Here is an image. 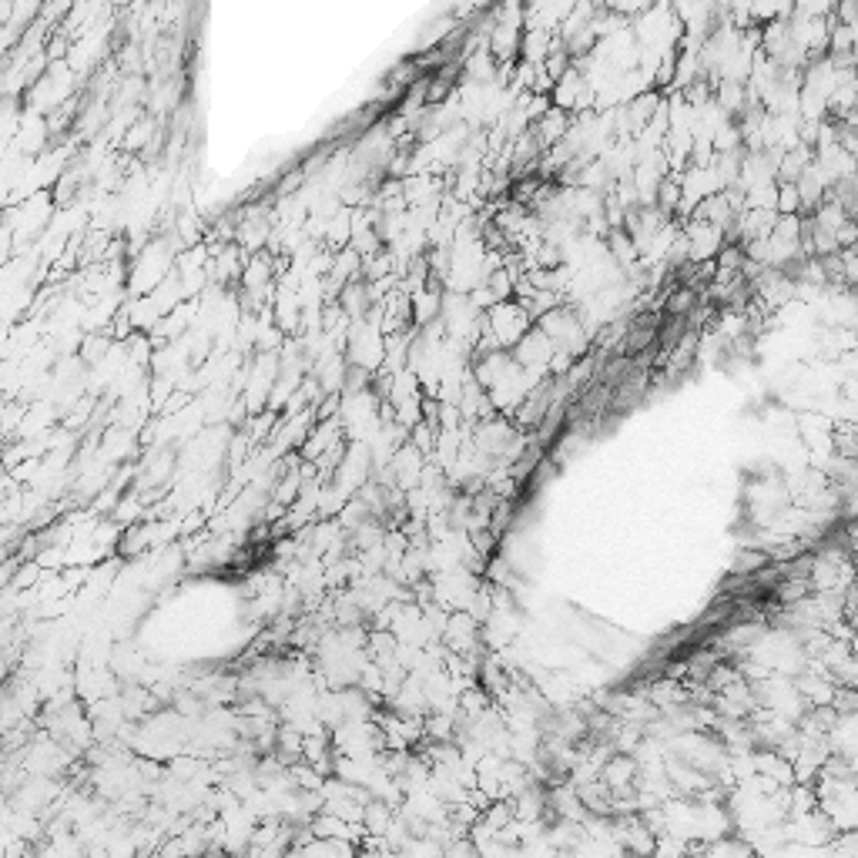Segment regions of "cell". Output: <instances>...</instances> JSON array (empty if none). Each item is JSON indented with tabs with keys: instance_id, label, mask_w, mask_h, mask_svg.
Here are the masks:
<instances>
[{
	"instance_id": "1",
	"label": "cell",
	"mask_w": 858,
	"mask_h": 858,
	"mask_svg": "<svg viewBox=\"0 0 858 858\" xmlns=\"http://www.w3.org/2000/svg\"><path fill=\"white\" fill-rule=\"evenodd\" d=\"M530 329H533V316L513 299L493 305V309L486 312V336L497 342V349H503V352H507L510 346L517 349Z\"/></svg>"
}]
</instances>
